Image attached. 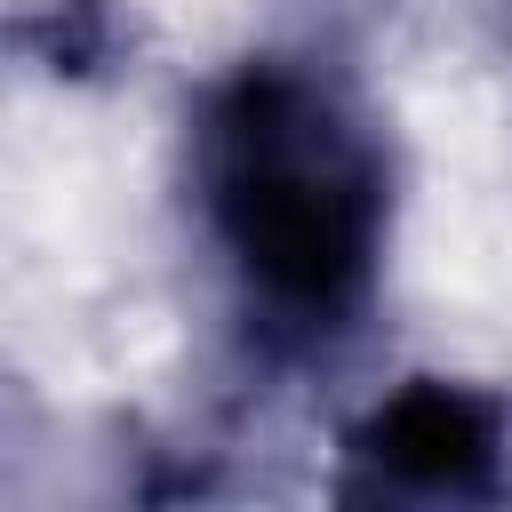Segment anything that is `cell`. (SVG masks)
Masks as SVG:
<instances>
[{"label":"cell","mask_w":512,"mask_h":512,"mask_svg":"<svg viewBox=\"0 0 512 512\" xmlns=\"http://www.w3.org/2000/svg\"><path fill=\"white\" fill-rule=\"evenodd\" d=\"M376 160L288 72H248L208 112V208L288 320H336L376 256Z\"/></svg>","instance_id":"cell-1"},{"label":"cell","mask_w":512,"mask_h":512,"mask_svg":"<svg viewBox=\"0 0 512 512\" xmlns=\"http://www.w3.org/2000/svg\"><path fill=\"white\" fill-rule=\"evenodd\" d=\"M496 448H504L496 408L472 400V392H448V384L400 392L360 432V464H376L400 488H448V496L496 488Z\"/></svg>","instance_id":"cell-2"}]
</instances>
